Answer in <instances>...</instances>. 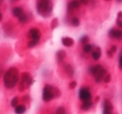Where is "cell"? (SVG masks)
Wrapping results in <instances>:
<instances>
[{
	"label": "cell",
	"mask_w": 122,
	"mask_h": 114,
	"mask_svg": "<svg viewBox=\"0 0 122 114\" xmlns=\"http://www.w3.org/2000/svg\"><path fill=\"white\" fill-rule=\"evenodd\" d=\"M18 75L19 72L18 68H10L8 69L3 76V84L5 87L8 89L13 88L18 82Z\"/></svg>",
	"instance_id": "obj_1"
},
{
	"label": "cell",
	"mask_w": 122,
	"mask_h": 114,
	"mask_svg": "<svg viewBox=\"0 0 122 114\" xmlns=\"http://www.w3.org/2000/svg\"><path fill=\"white\" fill-rule=\"evenodd\" d=\"M53 4L51 0H37L36 8L39 15L43 18H47L51 14Z\"/></svg>",
	"instance_id": "obj_2"
},
{
	"label": "cell",
	"mask_w": 122,
	"mask_h": 114,
	"mask_svg": "<svg viewBox=\"0 0 122 114\" xmlns=\"http://www.w3.org/2000/svg\"><path fill=\"white\" fill-rule=\"evenodd\" d=\"M61 92L57 87H55L51 85H47L43 87L42 92V99L44 102H49L54 98H59Z\"/></svg>",
	"instance_id": "obj_3"
},
{
	"label": "cell",
	"mask_w": 122,
	"mask_h": 114,
	"mask_svg": "<svg viewBox=\"0 0 122 114\" xmlns=\"http://www.w3.org/2000/svg\"><path fill=\"white\" fill-rule=\"evenodd\" d=\"M32 84V78L31 77L30 74L28 72H23L22 74V79L21 82H20L19 87H20V90L23 91L26 89L27 87H30Z\"/></svg>",
	"instance_id": "obj_4"
},
{
	"label": "cell",
	"mask_w": 122,
	"mask_h": 114,
	"mask_svg": "<svg viewBox=\"0 0 122 114\" xmlns=\"http://www.w3.org/2000/svg\"><path fill=\"white\" fill-rule=\"evenodd\" d=\"M79 97L80 99L82 100L83 102L85 101H91L92 100V94L87 87H82L79 91Z\"/></svg>",
	"instance_id": "obj_5"
},
{
	"label": "cell",
	"mask_w": 122,
	"mask_h": 114,
	"mask_svg": "<svg viewBox=\"0 0 122 114\" xmlns=\"http://www.w3.org/2000/svg\"><path fill=\"white\" fill-rule=\"evenodd\" d=\"M41 32L37 28H31L28 32V37L31 38V40H35L37 42H39L41 39Z\"/></svg>",
	"instance_id": "obj_6"
},
{
	"label": "cell",
	"mask_w": 122,
	"mask_h": 114,
	"mask_svg": "<svg viewBox=\"0 0 122 114\" xmlns=\"http://www.w3.org/2000/svg\"><path fill=\"white\" fill-rule=\"evenodd\" d=\"M110 38H115V39H122V31L119 30V29H111L109 31V33H108Z\"/></svg>",
	"instance_id": "obj_7"
},
{
	"label": "cell",
	"mask_w": 122,
	"mask_h": 114,
	"mask_svg": "<svg viewBox=\"0 0 122 114\" xmlns=\"http://www.w3.org/2000/svg\"><path fill=\"white\" fill-rule=\"evenodd\" d=\"M106 74H107V72H106V70L105 68H102L99 72V73H98L97 75L95 77L96 82H101L102 80H104V78H105V77H106Z\"/></svg>",
	"instance_id": "obj_8"
},
{
	"label": "cell",
	"mask_w": 122,
	"mask_h": 114,
	"mask_svg": "<svg viewBox=\"0 0 122 114\" xmlns=\"http://www.w3.org/2000/svg\"><path fill=\"white\" fill-rule=\"evenodd\" d=\"M61 43L62 44L64 45L65 47H71L74 44V40L71 38H68V37H66V38H62L61 39Z\"/></svg>",
	"instance_id": "obj_9"
},
{
	"label": "cell",
	"mask_w": 122,
	"mask_h": 114,
	"mask_svg": "<svg viewBox=\"0 0 122 114\" xmlns=\"http://www.w3.org/2000/svg\"><path fill=\"white\" fill-rule=\"evenodd\" d=\"M66 56V53L64 50H59L56 52V59L59 63H61Z\"/></svg>",
	"instance_id": "obj_10"
},
{
	"label": "cell",
	"mask_w": 122,
	"mask_h": 114,
	"mask_svg": "<svg viewBox=\"0 0 122 114\" xmlns=\"http://www.w3.org/2000/svg\"><path fill=\"white\" fill-rule=\"evenodd\" d=\"M102 68H102V66H101V65L98 64V65H96V66L92 67V68L90 69V72H91V73H92V75L94 76V77H96V76H97V74L99 73V72Z\"/></svg>",
	"instance_id": "obj_11"
},
{
	"label": "cell",
	"mask_w": 122,
	"mask_h": 114,
	"mask_svg": "<svg viewBox=\"0 0 122 114\" xmlns=\"http://www.w3.org/2000/svg\"><path fill=\"white\" fill-rule=\"evenodd\" d=\"M92 101H85L81 104V109L83 111H88L92 108Z\"/></svg>",
	"instance_id": "obj_12"
},
{
	"label": "cell",
	"mask_w": 122,
	"mask_h": 114,
	"mask_svg": "<svg viewBox=\"0 0 122 114\" xmlns=\"http://www.w3.org/2000/svg\"><path fill=\"white\" fill-rule=\"evenodd\" d=\"M64 68H65V71H66V74H67L69 77H72L74 74V69L72 67H71V65L66 63V64H65Z\"/></svg>",
	"instance_id": "obj_13"
},
{
	"label": "cell",
	"mask_w": 122,
	"mask_h": 114,
	"mask_svg": "<svg viewBox=\"0 0 122 114\" xmlns=\"http://www.w3.org/2000/svg\"><path fill=\"white\" fill-rule=\"evenodd\" d=\"M101 50L99 47H97V48L95 49V51L92 53V58H93L94 60L97 61V60H98L100 58H101Z\"/></svg>",
	"instance_id": "obj_14"
},
{
	"label": "cell",
	"mask_w": 122,
	"mask_h": 114,
	"mask_svg": "<svg viewBox=\"0 0 122 114\" xmlns=\"http://www.w3.org/2000/svg\"><path fill=\"white\" fill-rule=\"evenodd\" d=\"M13 16H15V17H19V16H21L22 14H23V8H21V7H16V8H14L13 9Z\"/></svg>",
	"instance_id": "obj_15"
},
{
	"label": "cell",
	"mask_w": 122,
	"mask_h": 114,
	"mask_svg": "<svg viewBox=\"0 0 122 114\" xmlns=\"http://www.w3.org/2000/svg\"><path fill=\"white\" fill-rule=\"evenodd\" d=\"M26 112V107L23 105H18L15 108V113L16 114H23Z\"/></svg>",
	"instance_id": "obj_16"
},
{
	"label": "cell",
	"mask_w": 122,
	"mask_h": 114,
	"mask_svg": "<svg viewBox=\"0 0 122 114\" xmlns=\"http://www.w3.org/2000/svg\"><path fill=\"white\" fill-rule=\"evenodd\" d=\"M103 107H104V109L106 110H110V111H112L113 110V105L111 104V103L110 102V100L106 99L103 103Z\"/></svg>",
	"instance_id": "obj_17"
},
{
	"label": "cell",
	"mask_w": 122,
	"mask_h": 114,
	"mask_svg": "<svg viewBox=\"0 0 122 114\" xmlns=\"http://www.w3.org/2000/svg\"><path fill=\"white\" fill-rule=\"evenodd\" d=\"M69 5L71 7V8L76 9V8H80L81 3H80V1H78V0H72L71 3H69Z\"/></svg>",
	"instance_id": "obj_18"
},
{
	"label": "cell",
	"mask_w": 122,
	"mask_h": 114,
	"mask_svg": "<svg viewBox=\"0 0 122 114\" xmlns=\"http://www.w3.org/2000/svg\"><path fill=\"white\" fill-rule=\"evenodd\" d=\"M18 21L22 23H26L28 21V18H27V15L26 13H23L21 16L18 17Z\"/></svg>",
	"instance_id": "obj_19"
},
{
	"label": "cell",
	"mask_w": 122,
	"mask_h": 114,
	"mask_svg": "<svg viewBox=\"0 0 122 114\" xmlns=\"http://www.w3.org/2000/svg\"><path fill=\"white\" fill-rule=\"evenodd\" d=\"M18 97H15V98H13V99H12V101H11V106L13 107V108H16L17 106H18Z\"/></svg>",
	"instance_id": "obj_20"
},
{
	"label": "cell",
	"mask_w": 122,
	"mask_h": 114,
	"mask_svg": "<svg viewBox=\"0 0 122 114\" xmlns=\"http://www.w3.org/2000/svg\"><path fill=\"white\" fill-rule=\"evenodd\" d=\"M71 24H72L74 27H78L80 25V20L76 17H74L72 19H71Z\"/></svg>",
	"instance_id": "obj_21"
},
{
	"label": "cell",
	"mask_w": 122,
	"mask_h": 114,
	"mask_svg": "<svg viewBox=\"0 0 122 114\" xmlns=\"http://www.w3.org/2000/svg\"><path fill=\"white\" fill-rule=\"evenodd\" d=\"M92 46L91 45V44H86V45L84 46V48H83V51L85 52V53H86L92 52Z\"/></svg>",
	"instance_id": "obj_22"
},
{
	"label": "cell",
	"mask_w": 122,
	"mask_h": 114,
	"mask_svg": "<svg viewBox=\"0 0 122 114\" xmlns=\"http://www.w3.org/2000/svg\"><path fill=\"white\" fill-rule=\"evenodd\" d=\"M38 43V42H37V41L35 40H30L28 42V43H27V48H34L37 44Z\"/></svg>",
	"instance_id": "obj_23"
},
{
	"label": "cell",
	"mask_w": 122,
	"mask_h": 114,
	"mask_svg": "<svg viewBox=\"0 0 122 114\" xmlns=\"http://www.w3.org/2000/svg\"><path fill=\"white\" fill-rule=\"evenodd\" d=\"M56 114H67V113H66V109H65L64 108L60 107V108H58L57 109H56Z\"/></svg>",
	"instance_id": "obj_24"
},
{
	"label": "cell",
	"mask_w": 122,
	"mask_h": 114,
	"mask_svg": "<svg viewBox=\"0 0 122 114\" xmlns=\"http://www.w3.org/2000/svg\"><path fill=\"white\" fill-rule=\"evenodd\" d=\"M80 41H81V43H83V44H86L87 43H88V41H89V38L87 37V36H83V37H81V38L80 39Z\"/></svg>",
	"instance_id": "obj_25"
},
{
	"label": "cell",
	"mask_w": 122,
	"mask_h": 114,
	"mask_svg": "<svg viewBox=\"0 0 122 114\" xmlns=\"http://www.w3.org/2000/svg\"><path fill=\"white\" fill-rule=\"evenodd\" d=\"M58 25V20L57 18H54L51 22V28H56Z\"/></svg>",
	"instance_id": "obj_26"
},
{
	"label": "cell",
	"mask_w": 122,
	"mask_h": 114,
	"mask_svg": "<svg viewBox=\"0 0 122 114\" xmlns=\"http://www.w3.org/2000/svg\"><path fill=\"white\" fill-rule=\"evenodd\" d=\"M111 74L107 73V74L106 75V77H105V78H104V82L107 83V82H111Z\"/></svg>",
	"instance_id": "obj_27"
},
{
	"label": "cell",
	"mask_w": 122,
	"mask_h": 114,
	"mask_svg": "<svg viewBox=\"0 0 122 114\" xmlns=\"http://www.w3.org/2000/svg\"><path fill=\"white\" fill-rule=\"evenodd\" d=\"M76 82H75V81H72V82L69 84L70 89H74L76 87Z\"/></svg>",
	"instance_id": "obj_28"
},
{
	"label": "cell",
	"mask_w": 122,
	"mask_h": 114,
	"mask_svg": "<svg viewBox=\"0 0 122 114\" xmlns=\"http://www.w3.org/2000/svg\"><path fill=\"white\" fill-rule=\"evenodd\" d=\"M81 3V4H83V5H86L88 3L89 0H79Z\"/></svg>",
	"instance_id": "obj_29"
},
{
	"label": "cell",
	"mask_w": 122,
	"mask_h": 114,
	"mask_svg": "<svg viewBox=\"0 0 122 114\" xmlns=\"http://www.w3.org/2000/svg\"><path fill=\"white\" fill-rule=\"evenodd\" d=\"M106 54H107V56H109L110 58H112V56H113V53L111 51V50H109V51L106 52Z\"/></svg>",
	"instance_id": "obj_30"
},
{
	"label": "cell",
	"mask_w": 122,
	"mask_h": 114,
	"mask_svg": "<svg viewBox=\"0 0 122 114\" xmlns=\"http://www.w3.org/2000/svg\"><path fill=\"white\" fill-rule=\"evenodd\" d=\"M103 114H112V111L104 109V111H103Z\"/></svg>",
	"instance_id": "obj_31"
},
{
	"label": "cell",
	"mask_w": 122,
	"mask_h": 114,
	"mask_svg": "<svg viewBox=\"0 0 122 114\" xmlns=\"http://www.w3.org/2000/svg\"><path fill=\"white\" fill-rule=\"evenodd\" d=\"M116 49H117V48H116V46H115V45H114V46H112V47H111V51L113 53H114L116 51Z\"/></svg>",
	"instance_id": "obj_32"
},
{
	"label": "cell",
	"mask_w": 122,
	"mask_h": 114,
	"mask_svg": "<svg viewBox=\"0 0 122 114\" xmlns=\"http://www.w3.org/2000/svg\"><path fill=\"white\" fill-rule=\"evenodd\" d=\"M117 19L118 20H121V18H122V12L121 11V12H119V13H118V16H117Z\"/></svg>",
	"instance_id": "obj_33"
},
{
	"label": "cell",
	"mask_w": 122,
	"mask_h": 114,
	"mask_svg": "<svg viewBox=\"0 0 122 114\" xmlns=\"http://www.w3.org/2000/svg\"><path fill=\"white\" fill-rule=\"evenodd\" d=\"M116 23H117V25L119 26L120 27H122V21H121V20H118L117 19V22H116Z\"/></svg>",
	"instance_id": "obj_34"
},
{
	"label": "cell",
	"mask_w": 122,
	"mask_h": 114,
	"mask_svg": "<svg viewBox=\"0 0 122 114\" xmlns=\"http://www.w3.org/2000/svg\"><path fill=\"white\" fill-rule=\"evenodd\" d=\"M119 66H120V68L122 70V56L120 58V61H119Z\"/></svg>",
	"instance_id": "obj_35"
},
{
	"label": "cell",
	"mask_w": 122,
	"mask_h": 114,
	"mask_svg": "<svg viewBox=\"0 0 122 114\" xmlns=\"http://www.w3.org/2000/svg\"><path fill=\"white\" fill-rule=\"evenodd\" d=\"M23 101H27V100H28L29 99V98H28V96L27 95H26V97H23Z\"/></svg>",
	"instance_id": "obj_36"
},
{
	"label": "cell",
	"mask_w": 122,
	"mask_h": 114,
	"mask_svg": "<svg viewBox=\"0 0 122 114\" xmlns=\"http://www.w3.org/2000/svg\"><path fill=\"white\" fill-rule=\"evenodd\" d=\"M2 19H3V14H2V13H0V22L2 21Z\"/></svg>",
	"instance_id": "obj_37"
},
{
	"label": "cell",
	"mask_w": 122,
	"mask_h": 114,
	"mask_svg": "<svg viewBox=\"0 0 122 114\" xmlns=\"http://www.w3.org/2000/svg\"><path fill=\"white\" fill-rule=\"evenodd\" d=\"M116 2H117V3H121L122 0H116Z\"/></svg>",
	"instance_id": "obj_38"
},
{
	"label": "cell",
	"mask_w": 122,
	"mask_h": 114,
	"mask_svg": "<svg viewBox=\"0 0 122 114\" xmlns=\"http://www.w3.org/2000/svg\"><path fill=\"white\" fill-rule=\"evenodd\" d=\"M98 100H99V98H98V97H97V98H96V101H98Z\"/></svg>",
	"instance_id": "obj_39"
},
{
	"label": "cell",
	"mask_w": 122,
	"mask_h": 114,
	"mask_svg": "<svg viewBox=\"0 0 122 114\" xmlns=\"http://www.w3.org/2000/svg\"><path fill=\"white\" fill-rule=\"evenodd\" d=\"M106 1H111V0H106Z\"/></svg>",
	"instance_id": "obj_40"
},
{
	"label": "cell",
	"mask_w": 122,
	"mask_h": 114,
	"mask_svg": "<svg viewBox=\"0 0 122 114\" xmlns=\"http://www.w3.org/2000/svg\"><path fill=\"white\" fill-rule=\"evenodd\" d=\"M13 1H18V0H13Z\"/></svg>",
	"instance_id": "obj_41"
}]
</instances>
